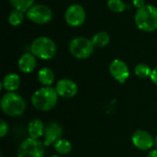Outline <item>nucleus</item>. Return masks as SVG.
Instances as JSON below:
<instances>
[{"label": "nucleus", "mask_w": 157, "mask_h": 157, "mask_svg": "<svg viewBox=\"0 0 157 157\" xmlns=\"http://www.w3.org/2000/svg\"><path fill=\"white\" fill-rule=\"evenodd\" d=\"M93 44L97 48H104L107 45H109L110 41V36L106 31H99L96 33L93 38L91 39Z\"/></svg>", "instance_id": "nucleus-17"}, {"label": "nucleus", "mask_w": 157, "mask_h": 157, "mask_svg": "<svg viewBox=\"0 0 157 157\" xmlns=\"http://www.w3.org/2000/svg\"><path fill=\"white\" fill-rule=\"evenodd\" d=\"M150 78H151L152 82H153L154 84H155V85L157 86V66L155 67V68H154V69H153Z\"/></svg>", "instance_id": "nucleus-25"}, {"label": "nucleus", "mask_w": 157, "mask_h": 157, "mask_svg": "<svg viewBox=\"0 0 157 157\" xmlns=\"http://www.w3.org/2000/svg\"><path fill=\"white\" fill-rule=\"evenodd\" d=\"M26 17L33 23L44 25L52 20V11L45 5H34L26 13Z\"/></svg>", "instance_id": "nucleus-7"}, {"label": "nucleus", "mask_w": 157, "mask_h": 157, "mask_svg": "<svg viewBox=\"0 0 157 157\" xmlns=\"http://www.w3.org/2000/svg\"><path fill=\"white\" fill-rule=\"evenodd\" d=\"M44 130H45V126L43 122L39 119L32 120L28 125V132H29V138H32V139L38 140L40 137L43 136Z\"/></svg>", "instance_id": "nucleus-15"}, {"label": "nucleus", "mask_w": 157, "mask_h": 157, "mask_svg": "<svg viewBox=\"0 0 157 157\" xmlns=\"http://www.w3.org/2000/svg\"><path fill=\"white\" fill-rule=\"evenodd\" d=\"M109 73L111 76L120 84H124L130 76V69L125 62L115 59L109 64Z\"/></svg>", "instance_id": "nucleus-9"}, {"label": "nucleus", "mask_w": 157, "mask_h": 157, "mask_svg": "<svg viewBox=\"0 0 157 157\" xmlns=\"http://www.w3.org/2000/svg\"><path fill=\"white\" fill-rule=\"evenodd\" d=\"M152 71H153V69H151V67L145 63H138L134 68V74L136 75V76H138L142 79L150 77Z\"/></svg>", "instance_id": "nucleus-21"}, {"label": "nucleus", "mask_w": 157, "mask_h": 157, "mask_svg": "<svg viewBox=\"0 0 157 157\" xmlns=\"http://www.w3.org/2000/svg\"><path fill=\"white\" fill-rule=\"evenodd\" d=\"M107 6L109 10L115 13H121L126 8V6L122 0H108Z\"/></svg>", "instance_id": "nucleus-22"}, {"label": "nucleus", "mask_w": 157, "mask_h": 157, "mask_svg": "<svg viewBox=\"0 0 157 157\" xmlns=\"http://www.w3.org/2000/svg\"><path fill=\"white\" fill-rule=\"evenodd\" d=\"M86 18V14L84 7L78 4H73L69 6L64 13L65 22L70 27L82 26Z\"/></svg>", "instance_id": "nucleus-8"}, {"label": "nucleus", "mask_w": 157, "mask_h": 157, "mask_svg": "<svg viewBox=\"0 0 157 157\" xmlns=\"http://www.w3.org/2000/svg\"><path fill=\"white\" fill-rule=\"evenodd\" d=\"M58 97L59 95L55 88L52 86H43L33 93L31 96V104L33 108L40 111H48L56 106Z\"/></svg>", "instance_id": "nucleus-1"}, {"label": "nucleus", "mask_w": 157, "mask_h": 157, "mask_svg": "<svg viewBox=\"0 0 157 157\" xmlns=\"http://www.w3.org/2000/svg\"><path fill=\"white\" fill-rule=\"evenodd\" d=\"M0 105L3 112L10 117L20 116L26 109L24 98L16 92H6L2 97Z\"/></svg>", "instance_id": "nucleus-3"}, {"label": "nucleus", "mask_w": 157, "mask_h": 157, "mask_svg": "<svg viewBox=\"0 0 157 157\" xmlns=\"http://www.w3.org/2000/svg\"><path fill=\"white\" fill-rule=\"evenodd\" d=\"M53 147L59 155H67L72 151V144L66 139H60L53 144Z\"/></svg>", "instance_id": "nucleus-19"}, {"label": "nucleus", "mask_w": 157, "mask_h": 157, "mask_svg": "<svg viewBox=\"0 0 157 157\" xmlns=\"http://www.w3.org/2000/svg\"><path fill=\"white\" fill-rule=\"evenodd\" d=\"M155 147H156L157 149V136L155 137Z\"/></svg>", "instance_id": "nucleus-27"}, {"label": "nucleus", "mask_w": 157, "mask_h": 157, "mask_svg": "<svg viewBox=\"0 0 157 157\" xmlns=\"http://www.w3.org/2000/svg\"><path fill=\"white\" fill-rule=\"evenodd\" d=\"M8 132V125L7 123H6L5 121L1 120V122H0V136L3 138L6 135Z\"/></svg>", "instance_id": "nucleus-23"}, {"label": "nucleus", "mask_w": 157, "mask_h": 157, "mask_svg": "<svg viewBox=\"0 0 157 157\" xmlns=\"http://www.w3.org/2000/svg\"><path fill=\"white\" fill-rule=\"evenodd\" d=\"M37 57L31 52H25L22 54L17 62V66L22 73H32L37 66Z\"/></svg>", "instance_id": "nucleus-13"}, {"label": "nucleus", "mask_w": 157, "mask_h": 157, "mask_svg": "<svg viewBox=\"0 0 157 157\" xmlns=\"http://www.w3.org/2000/svg\"><path fill=\"white\" fill-rule=\"evenodd\" d=\"M55 90L59 97L63 98H72L77 94L78 86L73 80L68 78H63L57 82Z\"/></svg>", "instance_id": "nucleus-11"}, {"label": "nucleus", "mask_w": 157, "mask_h": 157, "mask_svg": "<svg viewBox=\"0 0 157 157\" xmlns=\"http://www.w3.org/2000/svg\"><path fill=\"white\" fill-rule=\"evenodd\" d=\"M9 2L14 9H17L24 13H27L34 6L35 0H9Z\"/></svg>", "instance_id": "nucleus-18"}, {"label": "nucleus", "mask_w": 157, "mask_h": 157, "mask_svg": "<svg viewBox=\"0 0 157 157\" xmlns=\"http://www.w3.org/2000/svg\"><path fill=\"white\" fill-rule=\"evenodd\" d=\"M50 157H61V156H59V155H52V156H50Z\"/></svg>", "instance_id": "nucleus-28"}, {"label": "nucleus", "mask_w": 157, "mask_h": 157, "mask_svg": "<svg viewBox=\"0 0 157 157\" xmlns=\"http://www.w3.org/2000/svg\"><path fill=\"white\" fill-rule=\"evenodd\" d=\"M134 21L140 30L153 32L157 29V7L153 5H145L137 9Z\"/></svg>", "instance_id": "nucleus-2"}, {"label": "nucleus", "mask_w": 157, "mask_h": 157, "mask_svg": "<svg viewBox=\"0 0 157 157\" xmlns=\"http://www.w3.org/2000/svg\"><path fill=\"white\" fill-rule=\"evenodd\" d=\"M30 52L41 60H51L57 52L55 42L49 37L40 36L30 44Z\"/></svg>", "instance_id": "nucleus-4"}, {"label": "nucleus", "mask_w": 157, "mask_h": 157, "mask_svg": "<svg viewBox=\"0 0 157 157\" xmlns=\"http://www.w3.org/2000/svg\"><path fill=\"white\" fill-rule=\"evenodd\" d=\"M44 144L37 139L28 138L18 146L17 157H44Z\"/></svg>", "instance_id": "nucleus-6"}, {"label": "nucleus", "mask_w": 157, "mask_h": 157, "mask_svg": "<svg viewBox=\"0 0 157 157\" xmlns=\"http://www.w3.org/2000/svg\"><path fill=\"white\" fill-rule=\"evenodd\" d=\"M132 142L133 145L142 151H147L153 148L155 145L154 137L146 131H136L132 136Z\"/></svg>", "instance_id": "nucleus-10"}, {"label": "nucleus", "mask_w": 157, "mask_h": 157, "mask_svg": "<svg viewBox=\"0 0 157 157\" xmlns=\"http://www.w3.org/2000/svg\"><path fill=\"white\" fill-rule=\"evenodd\" d=\"M38 80L43 86H51L55 79L54 73L49 67H43L38 72Z\"/></svg>", "instance_id": "nucleus-16"}, {"label": "nucleus", "mask_w": 157, "mask_h": 157, "mask_svg": "<svg viewBox=\"0 0 157 157\" xmlns=\"http://www.w3.org/2000/svg\"><path fill=\"white\" fill-rule=\"evenodd\" d=\"M132 4H133V6H134L137 9L146 5L144 0H132Z\"/></svg>", "instance_id": "nucleus-24"}, {"label": "nucleus", "mask_w": 157, "mask_h": 157, "mask_svg": "<svg viewBox=\"0 0 157 157\" xmlns=\"http://www.w3.org/2000/svg\"><path fill=\"white\" fill-rule=\"evenodd\" d=\"M20 84H21L20 76L15 73L7 74L2 81V86L7 92H15L19 88Z\"/></svg>", "instance_id": "nucleus-14"}, {"label": "nucleus", "mask_w": 157, "mask_h": 157, "mask_svg": "<svg viewBox=\"0 0 157 157\" xmlns=\"http://www.w3.org/2000/svg\"><path fill=\"white\" fill-rule=\"evenodd\" d=\"M95 50V45L92 40L86 37L74 38L69 43V51L71 54L80 60L89 58Z\"/></svg>", "instance_id": "nucleus-5"}, {"label": "nucleus", "mask_w": 157, "mask_h": 157, "mask_svg": "<svg viewBox=\"0 0 157 157\" xmlns=\"http://www.w3.org/2000/svg\"><path fill=\"white\" fill-rule=\"evenodd\" d=\"M147 157H157V149H155V150H151L148 153Z\"/></svg>", "instance_id": "nucleus-26"}, {"label": "nucleus", "mask_w": 157, "mask_h": 157, "mask_svg": "<svg viewBox=\"0 0 157 157\" xmlns=\"http://www.w3.org/2000/svg\"><path fill=\"white\" fill-rule=\"evenodd\" d=\"M23 21H24V12L17 9H13L10 12L8 16V23L11 26L17 27L20 24H22Z\"/></svg>", "instance_id": "nucleus-20"}, {"label": "nucleus", "mask_w": 157, "mask_h": 157, "mask_svg": "<svg viewBox=\"0 0 157 157\" xmlns=\"http://www.w3.org/2000/svg\"><path fill=\"white\" fill-rule=\"evenodd\" d=\"M63 128L60 124L56 122H50L45 126L44 130V146H50L54 144L57 141L62 139L63 136Z\"/></svg>", "instance_id": "nucleus-12"}]
</instances>
